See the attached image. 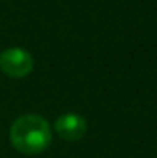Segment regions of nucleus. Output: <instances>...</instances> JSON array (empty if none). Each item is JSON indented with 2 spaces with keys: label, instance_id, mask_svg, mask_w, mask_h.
<instances>
[{
  "label": "nucleus",
  "instance_id": "nucleus-1",
  "mask_svg": "<svg viewBox=\"0 0 157 158\" xmlns=\"http://www.w3.org/2000/svg\"><path fill=\"white\" fill-rule=\"evenodd\" d=\"M10 145L24 155H37L47 150L52 140L51 125L41 114H22L10 125Z\"/></svg>",
  "mask_w": 157,
  "mask_h": 158
},
{
  "label": "nucleus",
  "instance_id": "nucleus-2",
  "mask_svg": "<svg viewBox=\"0 0 157 158\" xmlns=\"http://www.w3.org/2000/svg\"><path fill=\"white\" fill-rule=\"evenodd\" d=\"M34 59L22 47H9L0 52V71L12 79H22L32 73Z\"/></svg>",
  "mask_w": 157,
  "mask_h": 158
},
{
  "label": "nucleus",
  "instance_id": "nucleus-3",
  "mask_svg": "<svg viewBox=\"0 0 157 158\" xmlns=\"http://www.w3.org/2000/svg\"><path fill=\"white\" fill-rule=\"evenodd\" d=\"M86 121L83 116L76 113H66L61 114L54 123V131L59 138L66 141H78L86 135Z\"/></svg>",
  "mask_w": 157,
  "mask_h": 158
}]
</instances>
